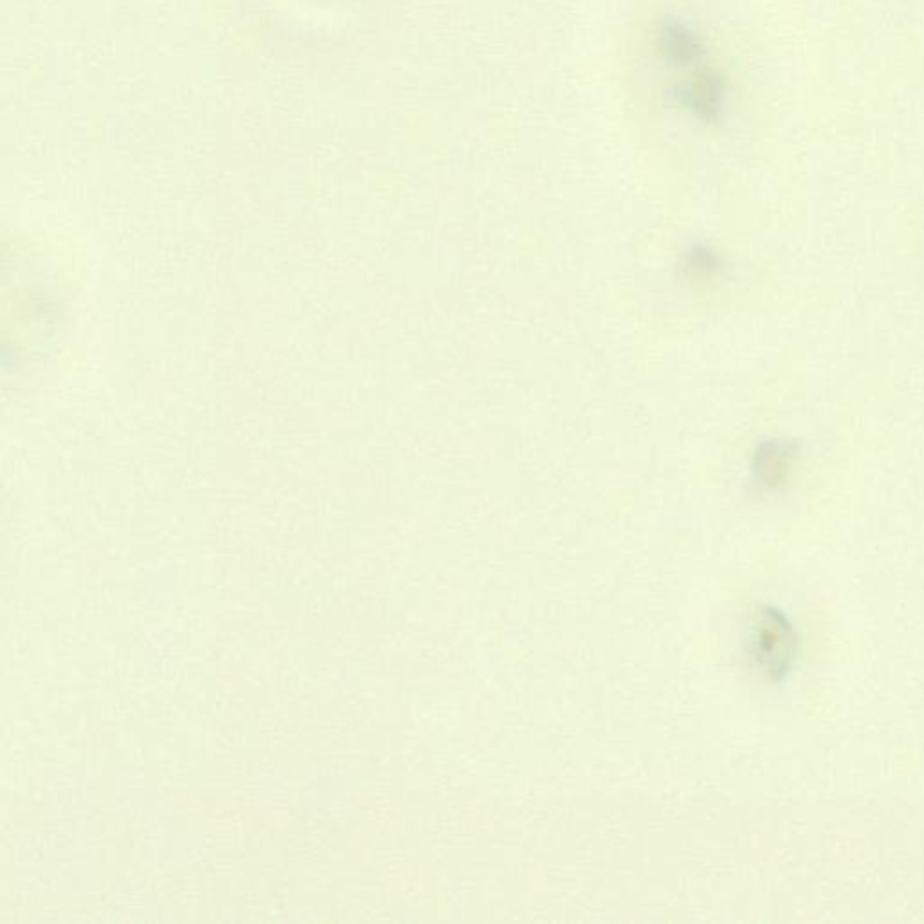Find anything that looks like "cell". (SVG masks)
<instances>
[{"label": "cell", "instance_id": "1", "mask_svg": "<svg viewBox=\"0 0 924 924\" xmlns=\"http://www.w3.org/2000/svg\"><path fill=\"white\" fill-rule=\"evenodd\" d=\"M748 655L769 681H780L797 659V634L782 612L760 607L749 623Z\"/></svg>", "mask_w": 924, "mask_h": 924}, {"label": "cell", "instance_id": "2", "mask_svg": "<svg viewBox=\"0 0 924 924\" xmlns=\"http://www.w3.org/2000/svg\"><path fill=\"white\" fill-rule=\"evenodd\" d=\"M792 463H795V448L791 445L782 441L766 442L755 454L753 466H751L755 483L762 488H777L787 479V475L791 474Z\"/></svg>", "mask_w": 924, "mask_h": 924}]
</instances>
